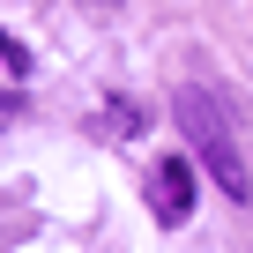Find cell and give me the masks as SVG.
Returning a JSON list of instances; mask_svg holds the SVG:
<instances>
[{
    "label": "cell",
    "mask_w": 253,
    "mask_h": 253,
    "mask_svg": "<svg viewBox=\"0 0 253 253\" xmlns=\"http://www.w3.org/2000/svg\"><path fill=\"white\" fill-rule=\"evenodd\" d=\"M149 201H157V223H186L194 216V164L186 157H164L157 179H149Z\"/></svg>",
    "instance_id": "cell-2"
},
{
    "label": "cell",
    "mask_w": 253,
    "mask_h": 253,
    "mask_svg": "<svg viewBox=\"0 0 253 253\" xmlns=\"http://www.w3.org/2000/svg\"><path fill=\"white\" fill-rule=\"evenodd\" d=\"M0 67H8V75H15V82H23V75H30V52H23V38H8V30H0Z\"/></svg>",
    "instance_id": "cell-3"
},
{
    "label": "cell",
    "mask_w": 253,
    "mask_h": 253,
    "mask_svg": "<svg viewBox=\"0 0 253 253\" xmlns=\"http://www.w3.org/2000/svg\"><path fill=\"white\" fill-rule=\"evenodd\" d=\"M171 119H179V134H186L194 164H201L231 201H246V194H253V171H246V149H238L231 112H223L209 89H171Z\"/></svg>",
    "instance_id": "cell-1"
},
{
    "label": "cell",
    "mask_w": 253,
    "mask_h": 253,
    "mask_svg": "<svg viewBox=\"0 0 253 253\" xmlns=\"http://www.w3.org/2000/svg\"><path fill=\"white\" fill-rule=\"evenodd\" d=\"M8 112H15V89H8V97H0V119H8Z\"/></svg>",
    "instance_id": "cell-5"
},
{
    "label": "cell",
    "mask_w": 253,
    "mask_h": 253,
    "mask_svg": "<svg viewBox=\"0 0 253 253\" xmlns=\"http://www.w3.org/2000/svg\"><path fill=\"white\" fill-rule=\"evenodd\" d=\"M104 119H112V126H119V134H142V104H112V112H104Z\"/></svg>",
    "instance_id": "cell-4"
}]
</instances>
